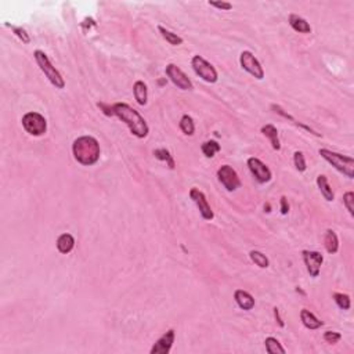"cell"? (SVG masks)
I'll return each instance as SVG.
<instances>
[{"label": "cell", "mask_w": 354, "mask_h": 354, "mask_svg": "<svg viewBox=\"0 0 354 354\" xmlns=\"http://www.w3.org/2000/svg\"><path fill=\"white\" fill-rule=\"evenodd\" d=\"M264 345H266V350L268 354H285V349L281 346L278 339H275L273 336H268L267 339L264 340Z\"/></svg>", "instance_id": "cell-25"}, {"label": "cell", "mask_w": 354, "mask_h": 354, "mask_svg": "<svg viewBox=\"0 0 354 354\" xmlns=\"http://www.w3.org/2000/svg\"><path fill=\"white\" fill-rule=\"evenodd\" d=\"M165 72H166L167 78L173 82L174 86H177L180 90H193L194 89L193 82L190 80V78L177 65L167 64L166 68H165Z\"/></svg>", "instance_id": "cell-9"}, {"label": "cell", "mask_w": 354, "mask_h": 354, "mask_svg": "<svg viewBox=\"0 0 354 354\" xmlns=\"http://www.w3.org/2000/svg\"><path fill=\"white\" fill-rule=\"evenodd\" d=\"M6 27L11 28V31L14 32L15 35H17V37L21 40L22 43H25V44L31 43V37H29V35L27 33V31H25V29L20 28V27H13V25H8V24H6Z\"/></svg>", "instance_id": "cell-29"}, {"label": "cell", "mask_w": 354, "mask_h": 354, "mask_svg": "<svg viewBox=\"0 0 354 354\" xmlns=\"http://www.w3.org/2000/svg\"><path fill=\"white\" fill-rule=\"evenodd\" d=\"M353 202H354V193L353 191H349L343 195V203L346 206V209L349 210L350 216H354V208H353Z\"/></svg>", "instance_id": "cell-31"}, {"label": "cell", "mask_w": 354, "mask_h": 354, "mask_svg": "<svg viewBox=\"0 0 354 354\" xmlns=\"http://www.w3.org/2000/svg\"><path fill=\"white\" fill-rule=\"evenodd\" d=\"M249 256H251L253 263H255L256 266H259L260 268H267L268 264H270L267 256H266L264 253L259 252V251H252V252L249 253Z\"/></svg>", "instance_id": "cell-26"}, {"label": "cell", "mask_w": 354, "mask_h": 354, "mask_svg": "<svg viewBox=\"0 0 354 354\" xmlns=\"http://www.w3.org/2000/svg\"><path fill=\"white\" fill-rule=\"evenodd\" d=\"M293 163L299 172H304L306 170V159H304V155L302 151H296L293 154Z\"/></svg>", "instance_id": "cell-30"}, {"label": "cell", "mask_w": 354, "mask_h": 354, "mask_svg": "<svg viewBox=\"0 0 354 354\" xmlns=\"http://www.w3.org/2000/svg\"><path fill=\"white\" fill-rule=\"evenodd\" d=\"M248 167H249L251 173L255 177V180L257 181V183H260V184L268 183V181L271 180V177H273L271 170L259 158L252 157V158L248 159Z\"/></svg>", "instance_id": "cell-10"}, {"label": "cell", "mask_w": 354, "mask_h": 354, "mask_svg": "<svg viewBox=\"0 0 354 354\" xmlns=\"http://www.w3.org/2000/svg\"><path fill=\"white\" fill-rule=\"evenodd\" d=\"M239 63H241V66L242 69L246 71L248 73H251L253 78L256 79L261 80L264 78V71H263V66L259 63V60L253 56V53L251 51H242L241 56H239Z\"/></svg>", "instance_id": "cell-8"}, {"label": "cell", "mask_w": 354, "mask_h": 354, "mask_svg": "<svg viewBox=\"0 0 354 354\" xmlns=\"http://www.w3.org/2000/svg\"><path fill=\"white\" fill-rule=\"evenodd\" d=\"M289 212V203L288 199L285 196H281V213L282 215H287Z\"/></svg>", "instance_id": "cell-35"}, {"label": "cell", "mask_w": 354, "mask_h": 354, "mask_svg": "<svg viewBox=\"0 0 354 354\" xmlns=\"http://www.w3.org/2000/svg\"><path fill=\"white\" fill-rule=\"evenodd\" d=\"M112 114L118 116L122 122L126 123L133 136L137 138H144L148 136L150 128L145 122V119L138 114L134 108H131L126 102H116L112 105Z\"/></svg>", "instance_id": "cell-1"}, {"label": "cell", "mask_w": 354, "mask_h": 354, "mask_svg": "<svg viewBox=\"0 0 354 354\" xmlns=\"http://www.w3.org/2000/svg\"><path fill=\"white\" fill-rule=\"evenodd\" d=\"M317 186H318V188H320V191H321L322 196L325 198L326 201H328V202H332L333 198H335V195H333L332 188H331L329 183H328V179H326V176H324V174H320V176H318V177H317Z\"/></svg>", "instance_id": "cell-21"}, {"label": "cell", "mask_w": 354, "mask_h": 354, "mask_svg": "<svg viewBox=\"0 0 354 354\" xmlns=\"http://www.w3.org/2000/svg\"><path fill=\"white\" fill-rule=\"evenodd\" d=\"M274 317H275V321L278 322V325L281 326V328H284V326H285V322L282 321L281 316H280V309H277V307H274Z\"/></svg>", "instance_id": "cell-36"}, {"label": "cell", "mask_w": 354, "mask_h": 354, "mask_svg": "<svg viewBox=\"0 0 354 354\" xmlns=\"http://www.w3.org/2000/svg\"><path fill=\"white\" fill-rule=\"evenodd\" d=\"M340 339H342V335H340L339 332H333V331H326V332H324V340H325L326 343L335 345V343H338Z\"/></svg>", "instance_id": "cell-32"}, {"label": "cell", "mask_w": 354, "mask_h": 354, "mask_svg": "<svg viewBox=\"0 0 354 354\" xmlns=\"http://www.w3.org/2000/svg\"><path fill=\"white\" fill-rule=\"evenodd\" d=\"M22 128L31 136H43L47 131V121L43 115L37 112H28L22 116Z\"/></svg>", "instance_id": "cell-5"}, {"label": "cell", "mask_w": 354, "mask_h": 354, "mask_svg": "<svg viewBox=\"0 0 354 354\" xmlns=\"http://www.w3.org/2000/svg\"><path fill=\"white\" fill-rule=\"evenodd\" d=\"M72 154L75 161L83 166H92L100 159V144L93 136L78 137L72 144Z\"/></svg>", "instance_id": "cell-2"}, {"label": "cell", "mask_w": 354, "mask_h": 354, "mask_svg": "<svg viewBox=\"0 0 354 354\" xmlns=\"http://www.w3.org/2000/svg\"><path fill=\"white\" fill-rule=\"evenodd\" d=\"M190 198H191V199L194 201V203L198 206L199 213H201L203 220H212V219L215 217V213H213V210L210 208L209 202H208V199H206V195L203 194L201 190H198V188L195 187L191 188Z\"/></svg>", "instance_id": "cell-11"}, {"label": "cell", "mask_w": 354, "mask_h": 354, "mask_svg": "<svg viewBox=\"0 0 354 354\" xmlns=\"http://www.w3.org/2000/svg\"><path fill=\"white\" fill-rule=\"evenodd\" d=\"M191 66L194 69V72L203 79L208 83H215L217 82V71L215 69V66L212 65L210 63H208L206 60L201 56H194L191 60Z\"/></svg>", "instance_id": "cell-6"}, {"label": "cell", "mask_w": 354, "mask_h": 354, "mask_svg": "<svg viewBox=\"0 0 354 354\" xmlns=\"http://www.w3.org/2000/svg\"><path fill=\"white\" fill-rule=\"evenodd\" d=\"M234 299L242 310L249 311L255 307V299L249 292H246L244 289H237L234 292Z\"/></svg>", "instance_id": "cell-14"}, {"label": "cell", "mask_w": 354, "mask_h": 354, "mask_svg": "<svg viewBox=\"0 0 354 354\" xmlns=\"http://www.w3.org/2000/svg\"><path fill=\"white\" fill-rule=\"evenodd\" d=\"M133 94H134V98H136L138 105H145L147 104V100H148V87H147V85L143 80H137L133 85Z\"/></svg>", "instance_id": "cell-19"}, {"label": "cell", "mask_w": 354, "mask_h": 354, "mask_svg": "<svg viewBox=\"0 0 354 354\" xmlns=\"http://www.w3.org/2000/svg\"><path fill=\"white\" fill-rule=\"evenodd\" d=\"M324 245H325V249L326 252L333 253L338 252V249H339V239H338V235H336V232L333 231V230H326L325 232V237H324Z\"/></svg>", "instance_id": "cell-20"}, {"label": "cell", "mask_w": 354, "mask_h": 354, "mask_svg": "<svg viewBox=\"0 0 354 354\" xmlns=\"http://www.w3.org/2000/svg\"><path fill=\"white\" fill-rule=\"evenodd\" d=\"M73 248H75V238L71 234L64 232L57 238V249L60 253L66 255V253L71 252Z\"/></svg>", "instance_id": "cell-17"}, {"label": "cell", "mask_w": 354, "mask_h": 354, "mask_svg": "<svg viewBox=\"0 0 354 354\" xmlns=\"http://www.w3.org/2000/svg\"><path fill=\"white\" fill-rule=\"evenodd\" d=\"M289 25L292 27L293 31H296L299 33H310L311 32L310 24L297 14L289 15Z\"/></svg>", "instance_id": "cell-18"}, {"label": "cell", "mask_w": 354, "mask_h": 354, "mask_svg": "<svg viewBox=\"0 0 354 354\" xmlns=\"http://www.w3.org/2000/svg\"><path fill=\"white\" fill-rule=\"evenodd\" d=\"M300 320L303 322V325L307 328V329H318L321 326L324 325V322L321 320H318L310 310L307 309H303L300 311Z\"/></svg>", "instance_id": "cell-16"}, {"label": "cell", "mask_w": 354, "mask_h": 354, "mask_svg": "<svg viewBox=\"0 0 354 354\" xmlns=\"http://www.w3.org/2000/svg\"><path fill=\"white\" fill-rule=\"evenodd\" d=\"M209 6L219 10H224V11H228L232 8V4L228 1H209Z\"/></svg>", "instance_id": "cell-33"}, {"label": "cell", "mask_w": 354, "mask_h": 354, "mask_svg": "<svg viewBox=\"0 0 354 354\" xmlns=\"http://www.w3.org/2000/svg\"><path fill=\"white\" fill-rule=\"evenodd\" d=\"M97 105H98V108L101 109L102 112L107 116H114V114H112V105H107V104H104V102H98Z\"/></svg>", "instance_id": "cell-34"}, {"label": "cell", "mask_w": 354, "mask_h": 354, "mask_svg": "<svg viewBox=\"0 0 354 354\" xmlns=\"http://www.w3.org/2000/svg\"><path fill=\"white\" fill-rule=\"evenodd\" d=\"M261 133H263V136H266L270 140L273 150H275V151L281 150V143H280V138H278V130H277V128H275L274 125H270V123L264 125L261 128Z\"/></svg>", "instance_id": "cell-15"}, {"label": "cell", "mask_w": 354, "mask_h": 354, "mask_svg": "<svg viewBox=\"0 0 354 354\" xmlns=\"http://www.w3.org/2000/svg\"><path fill=\"white\" fill-rule=\"evenodd\" d=\"M158 31L161 32L162 37H163V39H165V40H166L169 44H172V46H180V44L183 43V37L179 36L177 33H174V32H172V31L166 29L165 27L159 25Z\"/></svg>", "instance_id": "cell-22"}, {"label": "cell", "mask_w": 354, "mask_h": 354, "mask_svg": "<svg viewBox=\"0 0 354 354\" xmlns=\"http://www.w3.org/2000/svg\"><path fill=\"white\" fill-rule=\"evenodd\" d=\"M220 150H222V147H220V144H219L217 141H215V140L205 141V143L201 145V151H202V154L206 158H213L215 154L220 151Z\"/></svg>", "instance_id": "cell-23"}, {"label": "cell", "mask_w": 354, "mask_h": 354, "mask_svg": "<svg viewBox=\"0 0 354 354\" xmlns=\"http://www.w3.org/2000/svg\"><path fill=\"white\" fill-rule=\"evenodd\" d=\"M154 155H155V158L159 159V161H165L167 163V166L170 167V169H174V159L166 148H158V150H155Z\"/></svg>", "instance_id": "cell-27"}, {"label": "cell", "mask_w": 354, "mask_h": 354, "mask_svg": "<svg viewBox=\"0 0 354 354\" xmlns=\"http://www.w3.org/2000/svg\"><path fill=\"white\" fill-rule=\"evenodd\" d=\"M217 179L222 183L227 191H235L241 187V180H239L238 173L235 172V169L230 165H223L219 167L217 170Z\"/></svg>", "instance_id": "cell-7"}, {"label": "cell", "mask_w": 354, "mask_h": 354, "mask_svg": "<svg viewBox=\"0 0 354 354\" xmlns=\"http://www.w3.org/2000/svg\"><path fill=\"white\" fill-rule=\"evenodd\" d=\"M320 155L325 159L326 162H329L336 170H339L340 173H343L349 179L354 177V159L347 155H342L338 152L329 151L326 148H320Z\"/></svg>", "instance_id": "cell-3"}, {"label": "cell", "mask_w": 354, "mask_h": 354, "mask_svg": "<svg viewBox=\"0 0 354 354\" xmlns=\"http://www.w3.org/2000/svg\"><path fill=\"white\" fill-rule=\"evenodd\" d=\"M333 296V300H335V303L338 304V307L342 309V310H349L350 309V296L346 295V293H339V292H335L332 295Z\"/></svg>", "instance_id": "cell-28"}, {"label": "cell", "mask_w": 354, "mask_h": 354, "mask_svg": "<svg viewBox=\"0 0 354 354\" xmlns=\"http://www.w3.org/2000/svg\"><path fill=\"white\" fill-rule=\"evenodd\" d=\"M174 338H176V332L174 329H169L167 332H165L161 338H159L154 346L151 347L150 353L151 354H167L170 352V349L173 346Z\"/></svg>", "instance_id": "cell-13"}, {"label": "cell", "mask_w": 354, "mask_h": 354, "mask_svg": "<svg viewBox=\"0 0 354 354\" xmlns=\"http://www.w3.org/2000/svg\"><path fill=\"white\" fill-rule=\"evenodd\" d=\"M302 256H303V261L310 277L317 278L318 275H320V270H321V266H322V261H324V256L320 252H316V251H303Z\"/></svg>", "instance_id": "cell-12"}, {"label": "cell", "mask_w": 354, "mask_h": 354, "mask_svg": "<svg viewBox=\"0 0 354 354\" xmlns=\"http://www.w3.org/2000/svg\"><path fill=\"white\" fill-rule=\"evenodd\" d=\"M180 129L186 136H193L195 131V123L190 115H183L180 119Z\"/></svg>", "instance_id": "cell-24"}, {"label": "cell", "mask_w": 354, "mask_h": 354, "mask_svg": "<svg viewBox=\"0 0 354 354\" xmlns=\"http://www.w3.org/2000/svg\"><path fill=\"white\" fill-rule=\"evenodd\" d=\"M33 56H35V60H36L39 68L47 76V79L50 80L51 85L56 86V89H64L65 87V80L61 76V73L56 69V66H53L50 60L47 57V54L42 50H36L33 53Z\"/></svg>", "instance_id": "cell-4"}]
</instances>
